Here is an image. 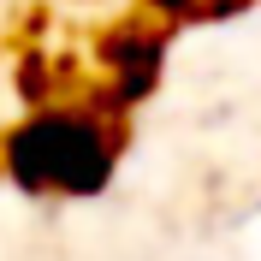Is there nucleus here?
<instances>
[{
	"instance_id": "nucleus-1",
	"label": "nucleus",
	"mask_w": 261,
	"mask_h": 261,
	"mask_svg": "<svg viewBox=\"0 0 261 261\" xmlns=\"http://www.w3.org/2000/svg\"><path fill=\"white\" fill-rule=\"evenodd\" d=\"M6 166L36 190H95L113 166V125L95 107H48L12 130Z\"/></svg>"
},
{
	"instance_id": "nucleus-2",
	"label": "nucleus",
	"mask_w": 261,
	"mask_h": 261,
	"mask_svg": "<svg viewBox=\"0 0 261 261\" xmlns=\"http://www.w3.org/2000/svg\"><path fill=\"white\" fill-rule=\"evenodd\" d=\"M154 12H166V18H184V12H202V0H148Z\"/></svg>"
}]
</instances>
